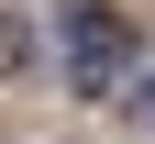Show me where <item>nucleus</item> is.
I'll return each mask as SVG.
<instances>
[{"label":"nucleus","mask_w":155,"mask_h":144,"mask_svg":"<svg viewBox=\"0 0 155 144\" xmlns=\"http://www.w3.org/2000/svg\"><path fill=\"white\" fill-rule=\"evenodd\" d=\"M67 67H78V89L122 78L133 67V22H122V11H67Z\"/></svg>","instance_id":"1"},{"label":"nucleus","mask_w":155,"mask_h":144,"mask_svg":"<svg viewBox=\"0 0 155 144\" xmlns=\"http://www.w3.org/2000/svg\"><path fill=\"white\" fill-rule=\"evenodd\" d=\"M144 122H155V78H144Z\"/></svg>","instance_id":"2"}]
</instances>
